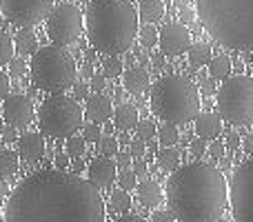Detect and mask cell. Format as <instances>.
<instances>
[{
    "mask_svg": "<svg viewBox=\"0 0 253 222\" xmlns=\"http://www.w3.org/2000/svg\"><path fill=\"white\" fill-rule=\"evenodd\" d=\"M135 193H138V202L147 209H153L162 202V189L156 180H142L135 187Z\"/></svg>",
    "mask_w": 253,
    "mask_h": 222,
    "instance_id": "obj_19",
    "label": "cell"
},
{
    "mask_svg": "<svg viewBox=\"0 0 253 222\" xmlns=\"http://www.w3.org/2000/svg\"><path fill=\"white\" fill-rule=\"evenodd\" d=\"M209 151H211V156H213L215 160H220V158H224V142H211Z\"/></svg>",
    "mask_w": 253,
    "mask_h": 222,
    "instance_id": "obj_48",
    "label": "cell"
},
{
    "mask_svg": "<svg viewBox=\"0 0 253 222\" xmlns=\"http://www.w3.org/2000/svg\"><path fill=\"white\" fill-rule=\"evenodd\" d=\"M138 60H140V65H147V56H144V53H138Z\"/></svg>",
    "mask_w": 253,
    "mask_h": 222,
    "instance_id": "obj_61",
    "label": "cell"
},
{
    "mask_svg": "<svg viewBox=\"0 0 253 222\" xmlns=\"http://www.w3.org/2000/svg\"><path fill=\"white\" fill-rule=\"evenodd\" d=\"M83 138L87 140V142H98V140L102 138V131H100V125L98 122H89V125L83 127Z\"/></svg>",
    "mask_w": 253,
    "mask_h": 222,
    "instance_id": "obj_35",
    "label": "cell"
},
{
    "mask_svg": "<svg viewBox=\"0 0 253 222\" xmlns=\"http://www.w3.org/2000/svg\"><path fill=\"white\" fill-rule=\"evenodd\" d=\"M131 209V196L126 189H114L109 196V211L111 214H125Z\"/></svg>",
    "mask_w": 253,
    "mask_h": 222,
    "instance_id": "obj_27",
    "label": "cell"
},
{
    "mask_svg": "<svg viewBox=\"0 0 253 222\" xmlns=\"http://www.w3.org/2000/svg\"><path fill=\"white\" fill-rule=\"evenodd\" d=\"M158 165H160V169H165V171L178 169V165H180L178 147H175V144H171V147H162L160 151H158Z\"/></svg>",
    "mask_w": 253,
    "mask_h": 222,
    "instance_id": "obj_26",
    "label": "cell"
},
{
    "mask_svg": "<svg viewBox=\"0 0 253 222\" xmlns=\"http://www.w3.org/2000/svg\"><path fill=\"white\" fill-rule=\"evenodd\" d=\"M196 133L205 140H215L222 133V118L215 116V113H198Z\"/></svg>",
    "mask_w": 253,
    "mask_h": 222,
    "instance_id": "obj_18",
    "label": "cell"
},
{
    "mask_svg": "<svg viewBox=\"0 0 253 222\" xmlns=\"http://www.w3.org/2000/svg\"><path fill=\"white\" fill-rule=\"evenodd\" d=\"M144 144H147V142H144V140H140L138 135H135V140H131V142H129V153L133 158H142L144 153H147V147H144Z\"/></svg>",
    "mask_w": 253,
    "mask_h": 222,
    "instance_id": "obj_38",
    "label": "cell"
},
{
    "mask_svg": "<svg viewBox=\"0 0 253 222\" xmlns=\"http://www.w3.org/2000/svg\"><path fill=\"white\" fill-rule=\"evenodd\" d=\"M211 58H213V51H211V47L207 43H196L189 47V62H191V67H196V69L207 67L211 62Z\"/></svg>",
    "mask_w": 253,
    "mask_h": 222,
    "instance_id": "obj_23",
    "label": "cell"
},
{
    "mask_svg": "<svg viewBox=\"0 0 253 222\" xmlns=\"http://www.w3.org/2000/svg\"><path fill=\"white\" fill-rule=\"evenodd\" d=\"M229 207L233 220L253 222V158L242 160L229 178Z\"/></svg>",
    "mask_w": 253,
    "mask_h": 222,
    "instance_id": "obj_9",
    "label": "cell"
},
{
    "mask_svg": "<svg viewBox=\"0 0 253 222\" xmlns=\"http://www.w3.org/2000/svg\"><path fill=\"white\" fill-rule=\"evenodd\" d=\"M9 96V74L0 71V100Z\"/></svg>",
    "mask_w": 253,
    "mask_h": 222,
    "instance_id": "obj_45",
    "label": "cell"
},
{
    "mask_svg": "<svg viewBox=\"0 0 253 222\" xmlns=\"http://www.w3.org/2000/svg\"><path fill=\"white\" fill-rule=\"evenodd\" d=\"M71 89H74V96L76 98H87L89 96V89H91V87H87V85L80 80V83H74V87H71Z\"/></svg>",
    "mask_w": 253,
    "mask_h": 222,
    "instance_id": "obj_44",
    "label": "cell"
},
{
    "mask_svg": "<svg viewBox=\"0 0 253 222\" xmlns=\"http://www.w3.org/2000/svg\"><path fill=\"white\" fill-rule=\"evenodd\" d=\"M135 135H138L140 140H144V142H151L153 135H158L156 122H153L151 118H147V120H140L138 125H135Z\"/></svg>",
    "mask_w": 253,
    "mask_h": 222,
    "instance_id": "obj_31",
    "label": "cell"
},
{
    "mask_svg": "<svg viewBox=\"0 0 253 222\" xmlns=\"http://www.w3.org/2000/svg\"><path fill=\"white\" fill-rule=\"evenodd\" d=\"M175 4L178 7H187V0H175Z\"/></svg>",
    "mask_w": 253,
    "mask_h": 222,
    "instance_id": "obj_62",
    "label": "cell"
},
{
    "mask_svg": "<svg viewBox=\"0 0 253 222\" xmlns=\"http://www.w3.org/2000/svg\"><path fill=\"white\" fill-rule=\"evenodd\" d=\"M102 74H105L107 78H118V76L123 74V60H120V56L102 58Z\"/></svg>",
    "mask_w": 253,
    "mask_h": 222,
    "instance_id": "obj_30",
    "label": "cell"
},
{
    "mask_svg": "<svg viewBox=\"0 0 253 222\" xmlns=\"http://www.w3.org/2000/svg\"><path fill=\"white\" fill-rule=\"evenodd\" d=\"M123 83H125V89L129 93H133V96H140V93H144L149 89V85H151V78H149V71L144 69L142 65H140V67L131 65L129 69L123 74Z\"/></svg>",
    "mask_w": 253,
    "mask_h": 222,
    "instance_id": "obj_17",
    "label": "cell"
},
{
    "mask_svg": "<svg viewBox=\"0 0 253 222\" xmlns=\"http://www.w3.org/2000/svg\"><path fill=\"white\" fill-rule=\"evenodd\" d=\"M29 74L34 85L47 93H65L78 78V67L62 44H44L31 56Z\"/></svg>",
    "mask_w": 253,
    "mask_h": 222,
    "instance_id": "obj_6",
    "label": "cell"
},
{
    "mask_svg": "<svg viewBox=\"0 0 253 222\" xmlns=\"http://www.w3.org/2000/svg\"><path fill=\"white\" fill-rule=\"evenodd\" d=\"M2 118L7 125L16 127V129H25L31 120H34V102L27 96H7L2 105Z\"/></svg>",
    "mask_w": 253,
    "mask_h": 222,
    "instance_id": "obj_13",
    "label": "cell"
},
{
    "mask_svg": "<svg viewBox=\"0 0 253 222\" xmlns=\"http://www.w3.org/2000/svg\"><path fill=\"white\" fill-rule=\"evenodd\" d=\"M138 18L129 0H93L84 13L89 43L107 56L129 51L140 31Z\"/></svg>",
    "mask_w": 253,
    "mask_h": 222,
    "instance_id": "obj_3",
    "label": "cell"
},
{
    "mask_svg": "<svg viewBox=\"0 0 253 222\" xmlns=\"http://www.w3.org/2000/svg\"><path fill=\"white\" fill-rule=\"evenodd\" d=\"M7 193H9V187H7V182L2 180V176H0V198L7 196Z\"/></svg>",
    "mask_w": 253,
    "mask_h": 222,
    "instance_id": "obj_56",
    "label": "cell"
},
{
    "mask_svg": "<svg viewBox=\"0 0 253 222\" xmlns=\"http://www.w3.org/2000/svg\"><path fill=\"white\" fill-rule=\"evenodd\" d=\"M118 222H142V218H140V216H135V214H125L123 216H118V218H116Z\"/></svg>",
    "mask_w": 253,
    "mask_h": 222,
    "instance_id": "obj_51",
    "label": "cell"
},
{
    "mask_svg": "<svg viewBox=\"0 0 253 222\" xmlns=\"http://www.w3.org/2000/svg\"><path fill=\"white\" fill-rule=\"evenodd\" d=\"M105 218L100 189L65 169L27 176L4 205L7 222H102Z\"/></svg>",
    "mask_w": 253,
    "mask_h": 222,
    "instance_id": "obj_1",
    "label": "cell"
},
{
    "mask_svg": "<svg viewBox=\"0 0 253 222\" xmlns=\"http://www.w3.org/2000/svg\"><path fill=\"white\" fill-rule=\"evenodd\" d=\"M131 158H133V156H131V153H120L118 151V160H116V165H118V169H129V167H131V162H133V160H131Z\"/></svg>",
    "mask_w": 253,
    "mask_h": 222,
    "instance_id": "obj_46",
    "label": "cell"
},
{
    "mask_svg": "<svg viewBox=\"0 0 253 222\" xmlns=\"http://www.w3.org/2000/svg\"><path fill=\"white\" fill-rule=\"evenodd\" d=\"M83 22L84 16L76 4L62 2L58 7H53L47 16V34L56 44H74L78 40V36L83 34Z\"/></svg>",
    "mask_w": 253,
    "mask_h": 222,
    "instance_id": "obj_10",
    "label": "cell"
},
{
    "mask_svg": "<svg viewBox=\"0 0 253 222\" xmlns=\"http://www.w3.org/2000/svg\"><path fill=\"white\" fill-rule=\"evenodd\" d=\"M149 220L151 222H173L175 216H173V211L171 209H160V211H156V214H151V218Z\"/></svg>",
    "mask_w": 253,
    "mask_h": 222,
    "instance_id": "obj_42",
    "label": "cell"
},
{
    "mask_svg": "<svg viewBox=\"0 0 253 222\" xmlns=\"http://www.w3.org/2000/svg\"><path fill=\"white\" fill-rule=\"evenodd\" d=\"M158 140H160L162 147H171L180 140V133H178V127L173 122H165V125L158 129Z\"/></svg>",
    "mask_w": 253,
    "mask_h": 222,
    "instance_id": "obj_28",
    "label": "cell"
},
{
    "mask_svg": "<svg viewBox=\"0 0 253 222\" xmlns=\"http://www.w3.org/2000/svg\"><path fill=\"white\" fill-rule=\"evenodd\" d=\"M153 65L158 67V69H162V67H165V53H153Z\"/></svg>",
    "mask_w": 253,
    "mask_h": 222,
    "instance_id": "obj_54",
    "label": "cell"
},
{
    "mask_svg": "<svg viewBox=\"0 0 253 222\" xmlns=\"http://www.w3.org/2000/svg\"><path fill=\"white\" fill-rule=\"evenodd\" d=\"M0 220H4V214H2V211H0Z\"/></svg>",
    "mask_w": 253,
    "mask_h": 222,
    "instance_id": "obj_63",
    "label": "cell"
},
{
    "mask_svg": "<svg viewBox=\"0 0 253 222\" xmlns=\"http://www.w3.org/2000/svg\"><path fill=\"white\" fill-rule=\"evenodd\" d=\"M140 122V113L133 105H120L118 109L114 111V125L118 127L120 131H131L135 129V125Z\"/></svg>",
    "mask_w": 253,
    "mask_h": 222,
    "instance_id": "obj_21",
    "label": "cell"
},
{
    "mask_svg": "<svg viewBox=\"0 0 253 222\" xmlns=\"http://www.w3.org/2000/svg\"><path fill=\"white\" fill-rule=\"evenodd\" d=\"M196 13L215 43L253 51V0H196Z\"/></svg>",
    "mask_w": 253,
    "mask_h": 222,
    "instance_id": "obj_4",
    "label": "cell"
},
{
    "mask_svg": "<svg viewBox=\"0 0 253 222\" xmlns=\"http://www.w3.org/2000/svg\"><path fill=\"white\" fill-rule=\"evenodd\" d=\"M231 71H233V62H231V58L229 56H213L211 58V62H209V74H211V78H215V80H224V78H229L231 76Z\"/></svg>",
    "mask_w": 253,
    "mask_h": 222,
    "instance_id": "obj_24",
    "label": "cell"
},
{
    "mask_svg": "<svg viewBox=\"0 0 253 222\" xmlns=\"http://www.w3.org/2000/svg\"><path fill=\"white\" fill-rule=\"evenodd\" d=\"M80 74H83V78H91V76H93L91 62H84V65H83V71H80Z\"/></svg>",
    "mask_w": 253,
    "mask_h": 222,
    "instance_id": "obj_55",
    "label": "cell"
},
{
    "mask_svg": "<svg viewBox=\"0 0 253 222\" xmlns=\"http://www.w3.org/2000/svg\"><path fill=\"white\" fill-rule=\"evenodd\" d=\"M13 47H16L18 56H22V58L34 56L36 49H38V38H36V34L31 31V27H22V29L18 31L16 38H13Z\"/></svg>",
    "mask_w": 253,
    "mask_h": 222,
    "instance_id": "obj_20",
    "label": "cell"
},
{
    "mask_svg": "<svg viewBox=\"0 0 253 222\" xmlns=\"http://www.w3.org/2000/svg\"><path fill=\"white\" fill-rule=\"evenodd\" d=\"M215 91H218V87H215V78H205L200 80V93L202 96H215Z\"/></svg>",
    "mask_w": 253,
    "mask_h": 222,
    "instance_id": "obj_41",
    "label": "cell"
},
{
    "mask_svg": "<svg viewBox=\"0 0 253 222\" xmlns=\"http://www.w3.org/2000/svg\"><path fill=\"white\" fill-rule=\"evenodd\" d=\"M118 140H120V144H129V142H131V140H129V135H126V131H125L123 135H120Z\"/></svg>",
    "mask_w": 253,
    "mask_h": 222,
    "instance_id": "obj_60",
    "label": "cell"
},
{
    "mask_svg": "<svg viewBox=\"0 0 253 222\" xmlns=\"http://www.w3.org/2000/svg\"><path fill=\"white\" fill-rule=\"evenodd\" d=\"M118 184L126 191H131V189L138 187V176H135V171H129V169H123V174L118 176Z\"/></svg>",
    "mask_w": 253,
    "mask_h": 222,
    "instance_id": "obj_36",
    "label": "cell"
},
{
    "mask_svg": "<svg viewBox=\"0 0 253 222\" xmlns=\"http://www.w3.org/2000/svg\"><path fill=\"white\" fill-rule=\"evenodd\" d=\"M74 171L78 174V171H83V160H74Z\"/></svg>",
    "mask_w": 253,
    "mask_h": 222,
    "instance_id": "obj_59",
    "label": "cell"
},
{
    "mask_svg": "<svg viewBox=\"0 0 253 222\" xmlns=\"http://www.w3.org/2000/svg\"><path fill=\"white\" fill-rule=\"evenodd\" d=\"M158 36H160V31L153 27V22H147V25L138 31V38H140V43H142L144 47H156V44H158Z\"/></svg>",
    "mask_w": 253,
    "mask_h": 222,
    "instance_id": "obj_32",
    "label": "cell"
},
{
    "mask_svg": "<svg viewBox=\"0 0 253 222\" xmlns=\"http://www.w3.org/2000/svg\"><path fill=\"white\" fill-rule=\"evenodd\" d=\"M13 129H16V127H11V125H9L7 129L2 131V138L7 140V142H11V140H16V131H13Z\"/></svg>",
    "mask_w": 253,
    "mask_h": 222,
    "instance_id": "obj_53",
    "label": "cell"
},
{
    "mask_svg": "<svg viewBox=\"0 0 253 222\" xmlns=\"http://www.w3.org/2000/svg\"><path fill=\"white\" fill-rule=\"evenodd\" d=\"M138 16H140V20H144V22H158L165 16V2H162V0H140Z\"/></svg>",
    "mask_w": 253,
    "mask_h": 222,
    "instance_id": "obj_22",
    "label": "cell"
},
{
    "mask_svg": "<svg viewBox=\"0 0 253 222\" xmlns=\"http://www.w3.org/2000/svg\"><path fill=\"white\" fill-rule=\"evenodd\" d=\"M84 116L89 120L98 122H107L111 116H114V102L111 98H107L105 93H93V96H87V102H84Z\"/></svg>",
    "mask_w": 253,
    "mask_h": 222,
    "instance_id": "obj_15",
    "label": "cell"
},
{
    "mask_svg": "<svg viewBox=\"0 0 253 222\" xmlns=\"http://www.w3.org/2000/svg\"><path fill=\"white\" fill-rule=\"evenodd\" d=\"M84 142H87V140L80 138V135H69V138H67V153H69L71 158H83Z\"/></svg>",
    "mask_w": 253,
    "mask_h": 222,
    "instance_id": "obj_34",
    "label": "cell"
},
{
    "mask_svg": "<svg viewBox=\"0 0 253 222\" xmlns=\"http://www.w3.org/2000/svg\"><path fill=\"white\" fill-rule=\"evenodd\" d=\"M218 116L231 125H253V78L229 76L215 91Z\"/></svg>",
    "mask_w": 253,
    "mask_h": 222,
    "instance_id": "obj_7",
    "label": "cell"
},
{
    "mask_svg": "<svg viewBox=\"0 0 253 222\" xmlns=\"http://www.w3.org/2000/svg\"><path fill=\"white\" fill-rule=\"evenodd\" d=\"M200 87H196L187 76H165L151 89V111L165 122L187 125L200 113Z\"/></svg>",
    "mask_w": 253,
    "mask_h": 222,
    "instance_id": "obj_5",
    "label": "cell"
},
{
    "mask_svg": "<svg viewBox=\"0 0 253 222\" xmlns=\"http://www.w3.org/2000/svg\"><path fill=\"white\" fill-rule=\"evenodd\" d=\"M25 71H27V65H25V60H22V56L9 60V76H11V78H22Z\"/></svg>",
    "mask_w": 253,
    "mask_h": 222,
    "instance_id": "obj_37",
    "label": "cell"
},
{
    "mask_svg": "<svg viewBox=\"0 0 253 222\" xmlns=\"http://www.w3.org/2000/svg\"><path fill=\"white\" fill-rule=\"evenodd\" d=\"M89 87H91L96 93H102V91L107 89V76H105V74H102V76H100V74H93V76H91V83H89Z\"/></svg>",
    "mask_w": 253,
    "mask_h": 222,
    "instance_id": "obj_40",
    "label": "cell"
},
{
    "mask_svg": "<svg viewBox=\"0 0 253 222\" xmlns=\"http://www.w3.org/2000/svg\"><path fill=\"white\" fill-rule=\"evenodd\" d=\"M84 58H87V62H93L96 60V51H87L84 53Z\"/></svg>",
    "mask_w": 253,
    "mask_h": 222,
    "instance_id": "obj_58",
    "label": "cell"
},
{
    "mask_svg": "<svg viewBox=\"0 0 253 222\" xmlns=\"http://www.w3.org/2000/svg\"><path fill=\"white\" fill-rule=\"evenodd\" d=\"M167 202L175 220H222L229 207V182L213 165L191 162L173 169L171 178L167 180Z\"/></svg>",
    "mask_w": 253,
    "mask_h": 222,
    "instance_id": "obj_2",
    "label": "cell"
},
{
    "mask_svg": "<svg viewBox=\"0 0 253 222\" xmlns=\"http://www.w3.org/2000/svg\"><path fill=\"white\" fill-rule=\"evenodd\" d=\"M133 171H135V176H138V178H147V171H149L147 162H144V160H140V158H135Z\"/></svg>",
    "mask_w": 253,
    "mask_h": 222,
    "instance_id": "obj_47",
    "label": "cell"
},
{
    "mask_svg": "<svg viewBox=\"0 0 253 222\" xmlns=\"http://www.w3.org/2000/svg\"><path fill=\"white\" fill-rule=\"evenodd\" d=\"M98 149H100L102 156H118V149H120V140L114 138V135H102L98 140Z\"/></svg>",
    "mask_w": 253,
    "mask_h": 222,
    "instance_id": "obj_33",
    "label": "cell"
},
{
    "mask_svg": "<svg viewBox=\"0 0 253 222\" xmlns=\"http://www.w3.org/2000/svg\"><path fill=\"white\" fill-rule=\"evenodd\" d=\"M196 16L198 13L193 11V9H187V7H182V11H180V20H182V25H193Z\"/></svg>",
    "mask_w": 253,
    "mask_h": 222,
    "instance_id": "obj_43",
    "label": "cell"
},
{
    "mask_svg": "<svg viewBox=\"0 0 253 222\" xmlns=\"http://www.w3.org/2000/svg\"><path fill=\"white\" fill-rule=\"evenodd\" d=\"M53 9V0H0V11L18 27H34L42 22Z\"/></svg>",
    "mask_w": 253,
    "mask_h": 222,
    "instance_id": "obj_11",
    "label": "cell"
},
{
    "mask_svg": "<svg viewBox=\"0 0 253 222\" xmlns=\"http://www.w3.org/2000/svg\"><path fill=\"white\" fill-rule=\"evenodd\" d=\"M69 153H67V156H65V153H56V160H53V162H56V169H67V167H69Z\"/></svg>",
    "mask_w": 253,
    "mask_h": 222,
    "instance_id": "obj_49",
    "label": "cell"
},
{
    "mask_svg": "<svg viewBox=\"0 0 253 222\" xmlns=\"http://www.w3.org/2000/svg\"><path fill=\"white\" fill-rule=\"evenodd\" d=\"M220 167H222V169L227 171L229 167H231V162H229V158H224V160H222V158H220Z\"/></svg>",
    "mask_w": 253,
    "mask_h": 222,
    "instance_id": "obj_57",
    "label": "cell"
},
{
    "mask_svg": "<svg viewBox=\"0 0 253 222\" xmlns=\"http://www.w3.org/2000/svg\"><path fill=\"white\" fill-rule=\"evenodd\" d=\"M87 176L98 189L111 187L118 180V165H116V160H111V156H98L89 165Z\"/></svg>",
    "mask_w": 253,
    "mask_h": 222,
    "instance_id": "obj_14",
    "label": "cell"
},
{
    "mask_svg": "<svg viewBox=\"0 0 253 222\" xmlns=\"http://www.w3.org/2000/svg\"><path fill=\"white\" fill-rule=\"evenodd\" d=\"M38 127L49 138H69L83 127V107L65 93H53L40 105Z\"/></svg>",
    "mask_w": 253,
    "mask_h": 222,
    "instance_id": "obj_8",
    "label": "cell"
},
{
    "mask_svg": "<svg viewBox=\"0 0 253 222\" xmlns=\"http://www.w3.org/2000/svg\"><path fill=\"white\" fill-rule=\"evenodd\" d=\"M242 147H245L247 153H251V156H253V133L245 135V140H242Z\"/></svg>",
    "mask_w": 253,
    "mask_h": 222,
    "instance_id": "obj_52",
    "label": "cell"
},
{
    "mask_svg": "<svg viewBox=\"0 0 253 222\" xmlns=\"http://www.w3.org/2000/svg\"><path fill=\"white\" fill-rule=\"evenodd\" d=\"M18 162H20V153L11 151V149H0V176L2 178H11L16 174Z\"/></svg>",
    "mask_w": 253,
    "mask_h": 222,
    "instance_id": "obj_25",
    "label": "cell"
},
{
    "mask_svg": "<svg viewBox=\"0 0 253 222\" xmlns=\"http://www.w3.org/2000/svg\"><path fill=\"white\" fill-rule=\"evenodd\" d=\"M189 149H191V153L196 158H202V156H205V151H207V140L198 135L196 140H191V142H189Z\"/></svg>",
    "mask_w": 253,
    "mask_h": 222,
    "instance_id": "obj_39",
    "label": "cell"
},
{
    "mask_svg": "<svg viewBox=\"0 0 253 222\" xmlns=\"http://www.w3.org/2000/svg\"><path fill=\"white\" fill-rule=\"evenodd\" d=\"M158 47L165 56H180L191 47V34L182 22H167L158 36Z\"/></svg>",
    "mask_w": 253,
    "mask_h": 222,
    "instance_id": "obj_12",
    "label": "cell"
},
{
    "mask_svg": "<svg viewBox=\"0 0 253 222\" xmlns=\"http://www.w3.org/2000/svg\"><path fill=\"white\" fill-rule=\"evenodd\" d=\"M240 142H242V140H240V135H238V133H229L227 135V142H224V144H227L229 149H238V147H240Z\"/></svg>",
    "mask_w": 253,
    "mask_h": 222,
    "instance_id": "obj_50",
    "label": "cell"
},
{
    "mask_svg": "<svg viewBox=\"0 0 253 222\" xmlns=\"http://www.w3.org/2000/svg\"><path fill=\"white\" fill-rule=\"evenodd\" d=\"M18 142V153L25 162H38L44 156V138L40 133H22Z\"/></svg>",
    "mask_w": 253,
    "mask_h": 222,
    "instance_id": "obj_16",
    "label": "cell"
},
{
    "mask_svg": "<svg viewBox=\"0 0 253 222\" xmlns=\"http://www.w3.org/2000/svg\"><path fill=\"white\" fill-rule=\"evenodd\" d=\"M13 53H16V47H13L11 36H7L4 31H0V67L9 65V60L13 58Z\"/></svg>",
    "mask_w": 253,
    "mask_h": 222,
    "instance_id": "obj_29",
    "label": "cell"
}]
</instances>
